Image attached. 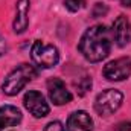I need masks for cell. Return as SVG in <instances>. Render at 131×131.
<instances>
[{
    "instance_id": "6da1fadb",
    "label": "cell",
    "mask_w": 131,
    "mask_h": 131,
    "mask_svg": "<svg viewBox=\"0 0 131 131\" xmlns=\"http://www.w3.org/2000/svg\"><path fill=\"white\" fill-rule=\"evenodd\" d=\"M113 44V34L104 26L96 25L87 29L79 41V52L90 63H99L108 57Z\"/></svg>"
},
{
    "instance_id": "7a4b0ae2",
    "label": "cell",
    "mask_w": 131,
    "mask_h": 131,
    "mask_svg": "<svg viewBox=\"0 0 131 131\" xmlns=\"http://www.w3.org/2000/svg\"><path fill=\"white\" fill-rule=\"evenodd\" d=\"M35 76H37L35 67L31 66V64L23 63V64L17 66V67L5 78L2 89H3V92H5L6 95L14 96V95H17L20 90H23L25 85H26L29 81H32Z\"/></svg>"
},
{
    "instance_id": "3957f363",
    "label": "cell",
    "mask_w": 131,
    "mask_h": 131,
    "mask_svg": "<svg viewBox=\"0 0 131 131\" xmlns=\"http://www.w3.org/2000/svg\"><path fill=\"white\" fill-rule=\"evenodd\" d=\"M31 58L38 67L50 69V67L57 66L58 60H60V53H58V49L55 46L46 44L41 40H37L31 49Z\"/></svg>"
},
{
    "instance_id": "277c9868",
    "label": "cell",
    "mask_w": 131,
    "mask_h": 131,
    "mask_svg": "<svg viewBox=\"0 0 131 131\" xmlns=\"http://www.w3.org/2000/svg\"><path fill=\"white\" fill-rule=\"evenodd\" d=\"M122 101H124V95L119 90L108 89L98 95L95 101V110L101 116H110L122 105Z\"/></svg>"
},
{
    "instance_id": "5b68a950",
    "label": "cell",
    "mask_w": 131,
    "mask_h": 131,
    "mask_svg": "<svg viewBox=\"0 0 131 131\" xmlns=\"http://www.w3.org/2000/svg\"><path fill=\"white\" fill-rule=\"evenodd\" d=\"M102 73L108 81H124V79H127L131 75V58L122 57V58H117L114 61H110L108 64H105Z\"/></svg>"
},
{
    "instance_id": "8992f818",
    "label": "cell",
    "mask_w": 131,
    "mask_h": 131,
    "mask_svg": "<svg viewBox=\"0 0 131 131\" xmlns=\"http://www.w3.org/2000/svg\"><path fill=\"white\" fill-rule=\"evenodd\" d=\"M23 102H25V107L28 108V111L34 117H44L49 113V105L40 92H35V90L28 92L23 98Z\"/></svg>"
},
{
    "instance_id": "52a82bcc",
    "label": "cell",
    "mask_w": 131,
    "mask_h": 131,
    "mask_svg": "<svg viewBox=\"0 0 131 131\" xmlns=\"http://www.w3.org/2000/svg\"><path fill=\"white\" fill-rule=\"evenodd\" d=\"M47 92L50 101L55 105H64L72 101V93L67 90L66 84L60 78H50L47 81Z\"/></svg>"
},
{
    "instance_id": "ba28073f",
    "label": "cell",
    "mask_w": 131,
    "mask_h": 131,
    "mask_svg": "<svg viewBox=\"0 0 131 131\" xmlns=\"http://www.w3.org/2000/svg\"><path fill=\"white\" fill-rule=\"evenodd\" d=\"M29 8H31V0H18L15 5V18L12 23L14 32L23 34L28 29L29 25Z\"/></svg>"
},
{
    "instance_id": "9c48e42d",
    "label": "cell",
    "mask_w": 131,
    "mask_h": 131,
    "mask_svg": "<svg viewBox=\"0 0 131 131\" xmlns=\"http://www.w3.org/2000/svg\"><path fill=\"white\" fill-rule=\"evenodd\" d=\"M113 38L114 41L117 43V46L124 47L130 43V38H131V29H130V21L125 15H119L114 23H113Z\"/></svg>"
},
{
    "instance_id": "30bf717a",
    "label": "cell",
    "mask_w": 131,
    "mask_h": 131,
    "mask_svg": "<svg viewBox=\"0 0 131 131\" xmlns=\"http://www.w3.org/2000/svg\"><path fill=\"white\" fill-rule=\"evenodd\" d=\"M93 121L87 111H75L67 119V131H92Z\"/></svg>"
},
{
    "instance_id": "8fae6325",
    "label": "cell",
    "mask_w": 131,
    "mask_h": 131,
    "mask_svg": "<svg viewBox=\"0 0 131 131\" xmlns=\"http://www.w3.org/2000/svg\"><path fill=\"white\" fill-rule=\"evenodd\" d=\"M21 121V111L14 105H5L0 108V131L14 127Z\"/></svg>"
},
{
    "instance_id": "7c38bea8",
    "label": "cell",
    "mask_w": 131,
    "mask_h": 131,
    "mask_svg": "<svg viewBox=\"0 0 131 131\" xmlns=\"http://www.w3.org/2000/svg\"><path fill=\"white\" fill-rule=\"evenodd\" d=\"M64 6L69 11L76 12L84 6V0H64Z\"/></svg>"
},
{
    "instance_id": "4fadbf2b",
    "label": "cell",
    "mask_w": 131,
    "mask_h": 131,
    "mask_svg": "<svg viewBox=\"0 0 131 131\" xmlns=\"http://www.w3.org/2000/svg\"><path fill=\"white\" fill-rule=\"evenodd\" d=\"M107 12H108V8H107L105 5H102V3H96V5H95V8H93V11H92V14H93V17H95V18L105 15Z\"/></svg>"
},
{
    "instance_id": "5bb4252c",
    "label": "cell",
    "mask_w": 131,
    "mask_h": 131,
    "mask_svg": "<svg viewBox=\"0 0 131 131\" xmlns=\"http://www.w3.org/2000/svg\"><path fill=\"white\" fill-rule=\"evenodd\" d=\"M44 131H64V127L61 125V122L53 121V122L47 124V127H46V130Z\"/></svg>"
},
{
    "instance_id": "9a60e30c",
    "label": "cell",
    "mask_w": 131,
    "mask_h": 131,
    "mask_svg": "<svg viewBox=\"0 0 131 131\" xmlns=\"http://www.w3.org/2000/svg\"><path fill=\"white\" fill-rule=\"evenodd\" d=\"M116 131H131V122H122V124H119V127H117Z\"/></svg>"
},
{
    "instance_id": "2e32d148",
    "label": "cell",
    "mask_w": 131,
    "mask_h": 131,
    "mask_svg": "<svg viewBox=\"0 0 131 131\" xmlns=\"http://www.w3.org/2000/svg\"><path fill=\"white\" fill-rule=\"evenodd\" d=\"M5 49H6V47H5V41H3V38L0 37V57L3 55V52H5Z\"/></svg>"
}]
</instances>
